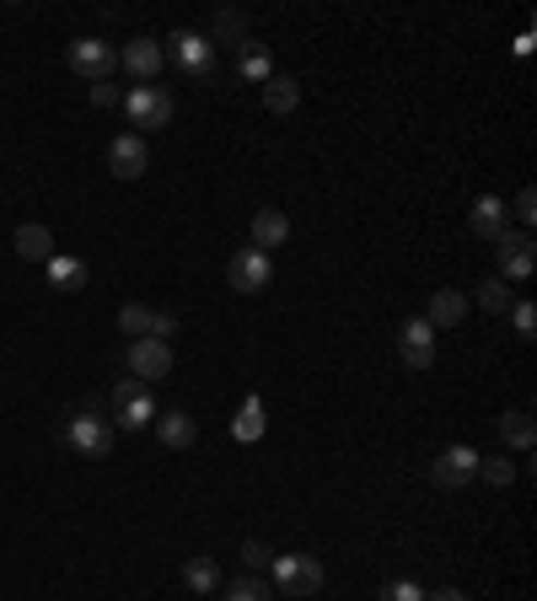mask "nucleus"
I'll return each mask as SVG.
<instances>
[{"label":"nucleus","mask_w":537,"mask_h":601,"mask_svg":"<svg viewBox=\"0 0 537 601\" xmlns=\"http://www.w3.org/2000/svg\"><path fill=\"white\" fill-rule=\"evenodd\" d=\"M65 60L75 75H86L92 86L97 81H114V70H119V49L114 44H103V38H75L65 49Z\"/></svg>","instance_id":"nucleus-4"},{"label":"nucleus","mask_w":537,"mask_h":601,"mask_svg":"<svg viewBox=\"0 0 537 601\" xmlns=\"http://www.w3.org/2000/svg\"><path fill=\"white\" fill-rule=\"evenodd\" d=\"M124 113H130L134 134L167 130V124H172V97H167L162 86H134L130 97H124Z\"/></svg>","instance_id":"nucleus-6"},{"label":"nucleus","mask_w":537,"mask_h":601,"mask_svg":"<svg viewBox=\"0 0 537 601\" xmlns=\"http://www.w3.org/2000/svg\"><path fill=\"white\" fill-rule=\"evenodd\" d=\"M130 376L134 382H162L172 371V344L167 338H130Z\"/></svg>","instance_id":"nucleus-8"},{"label":"nucleus","mask_w":537,"mask_h":601,"mask_svg":"<svg viewBox=\"0 0 537 601\" xmlns=\"http://www.w3.org/2000/svg\"><path fill=\"white\" fill-rule=\"evenodd\" d=\"M398 360L408 371H425V365L435 360V328H430L425 317H408L398 328Z\"/></svg>","instance_id":"nucleus-11"},{"label":"nucleus","mask_w":537,"mask_h":601,"mask_svg":"<svg viewBox=\"0 0 537 601\" xmlns=\"http://www.w3.org/2000/svg\"><path fill=\"white\" fill-rule=\"evenodd\" d=\"M44 268H49V285H55V290H81V285H86V264H81V259H60V253H55Z\"/></svg>","instance_id":"nucleus-24"},{"label":"nucleus","mask_w":537,"mask_h":601,"mask_svg":"<svg viewBox=\"0 0 537 601\" xmlns=\"http://www.w3.org/2000/svg\"><path fill=\"white\" fill-rule=\"evenodd\" d=\"M516 215H522L527 226L537 220V194H533V189H522V194H516Z\"/></svg>","instance_id":"nucleus-34"},{"label":"nucleus","mask_w":537,"mask_h":601,"mask_svg":"<svg viewBox=\"0 0 537 601\" xmlns=\"http://www.w3.org/2000/svg\"><path fill=\"white\" fill-rule=\"evenodd\" d=\"M290 237V215H279V209H259L253 215V248L268 253V248H279Z\"/></svg>","instance_id":"nucleus-18"},{"label":"nucleus","mask_w":537,"mask_h":601,"mask_svg":"<svg viewBox=\"0 0 537 601\" xmlns=\"http://www.w3.org/2000/svg\"><path fill=\"white\" fill-rule=\"evenodd\" d=\"M268 597H274V591H268L259 575H242V580L226 586V601H268Z\"/></svg>","instance_id":"nucleus-28"},{"label":"nucleus","mask_w":537,"mask_h":601,"mask_svg":"<svg viewBox=\"0 0 537 601\" xmlns=\"http://www.w3.org/2000/svg\"><path fill=\"white\" fill-rule=\"evenodd\" d=\"M108 167H114V178L134 183V178L151 167V145H145V134H114V145H108Z\"/></svg>","instance_id":"nucleus-12"},{"label":"nucleus","mask_w":537,"mask_h":601,"mask_svg":"<svg viewBox=\"0 0 537 601\" xmlns=\"http://www.w3.org/2000/svg\"><path fill=\"white\" fill-rule=\"evenodd\" d=\"M114 435H119V430H114L97 408L75 413V419H70V430H65L70 452H81V457H108V452H114Z\"/></svg>","instance_id":"nucleus-5"},{"label":"nucleus","mask_w":537,"mask_h":601,"mask_svg":"<svg viewBox=\"0 0 537 601\" xmlns=\"http://www.w3.org/2000/svg\"><path fill=\"white\" fill-rule=\"evenodd\" d=\"M151 430H156V441H162L167 452H189V446L200 441V424H194L183 408H172V413H156V424H151Z\"/></svg>","instance_id":"nucleus-14"},{"label":"nucleus","mask_w":537,"mask_h":601,"mask_svg":"<svg viewBox=\"0 0 537 601\" xmlns=\"http://www.w3.org/2000/svg\"><path fill=\"white\" fill-rule=\"evenodd\" d=\"M92 103H97V108H114V103H119V86H114V81H97V86H92Z\"/></svg>","instance_id":"nucleus-33"},{"label":"nucleus","mask_w":537,"mask_h":601,"mask_svg":"<svg viewBox=\"0 0 537 601\" xmlns=\"http://www.w3.org/2000/svg\"><path fill=\"white\" fill-rule=\"evenodd\" d=\"M268 279H274V259H268V253H259V248L231 253V264H226V285H231L237 296H259Z\"/></svg>","instance_id":"nucleus-7"},{"label":"nucleus","mask_w":537,"mask_h":601,"mask_svg":"<svg viewBox=\"0 0 537 601\" xmlns=\"http://www.w3.org/2000/svg\"><path fill=\"white\" fill-rule=\"evenodd\" d=\"M119 328H124L130 338H156V312L134 301V306H124V312H119Z\"/></svg>","instance_id":"nucleus-26"},{"label":"nucleus","mask_w":537,"mask_h":601,"mask_svg":"<svg viewBox=\"0 0 537 601\" xmlns=\"http://www.w3.org/2000/svg\"><path fill=\"white\" fill-rule=\"evenodd\" d=\"M468 231L484 237V242H500L505 237V204L494 200V194H478L468 209Z\"/></svg>","instance_id":"nucleus-15"},{"label":"nucleus","mask_w":537,"mask_h":601,"mask_svg":"<svg viewBox=\"0 0 537 601\" xmlns=\"http://www.w3.org/2000/svg\"><path fill=\"white\" fill-rule=\"evenodd\" d=\"M478 478L494 483V489H505L516 478V468H511V457H478Z\"/></svg>","instance_id":"nucleus-29"},{"label":"nucleus","mask_w":537,"mask_h":601,"mask_svg":"<svg viewBox=\"0 0 537 601\" xmlns=\"http://www.w3.org/2000/svg\"><path fill=\"white\" fill-rule=\"evenodd\" d=\"M463 317H468V296H463V290H435L430 306H425V323H430L435 334H441V328H457Z\"/></svg>","instance_id":"nucleus-16"},{"label":"nucleus","mask_w":537,"mask_h":601,"mask_svg":"<svg viewBox=\"0 0 537 601\" xmlns=\"http://www.w3.org/2000/svg\"><path fill=\"white\" fill-rule=\"evenodd\" d=\"M511 323H516V334L533 344V338H537V306H533V301H511Z\"/></svg>","instance_id":"nucleus-30"},{"label":"nucleus","mask_w":537,"mask_h":601,"mask_svg":"<svg viewBox=\"0 0 537 601\" xmlns=\"http://www.w3.org/2000/svg\"><path fill=\"white\" fill-rule=\"evenodd\" d=\"M151 424H156V398L145 393V382L124 376V382L114 387V430H119V435H134V430H151Z\"/></svg>","instance_id":"nucleus-2"},{"label":"nucleus","mask_w":537,"mask_h":601,"mask_svg":"<svg viewBox=\"0 0 537 601\" xmlns=\"http://www.w3.org/2000/svg\"><path fill=\"white\" fill-rule=\"evenodd\" d=\"M16 259L49 264V259H55V237H49L44 226H16Z\"/></svg>","instance_id":"nucleus-19"},{"label":"nucleus","mask_w":537,"mask_h":601,"mask_svg":"<svg viewBox=\"0 0 537 601\" xmlns=\"http://www.w3.org/2000/svg\"><path fill=\"white\" fill-rule=\"evenodd\" d=\"M500 435L511 441V446H533L537 441V430H533V413H522V408H511V413H500Z\"/></svg>","instance_id":"nucleus-25"},{"label":"nucleus","mask_w":537,"mask_h":601,"mask_svg":"<svg viewBox=\"0 0 537 601\" xmlns=\"http://www.w3.org/2000/svg\"><path fill=\"white\" fill-rule=\"evenodd\" d=\"M274 586L285 591V597H318L323 591V558H312V553H274Z\"/></svg>","instance_id":"nucleus-1"},{"label":"nucleus","mask_w":537,"mask_h":601,"mask_svg":"<svg viewBox=\"0 0 537 601\" xmlns=\"http://www.w3.org/2000/svg\"><path fill=\"white\" fill-rule=\"evenodd\" d=\"M494 259H500V274L494 279H527L533 274V259H537V248H533V237L527 231H505L500 242H494Z\"/></svg>","instance_id":"nucleus-10"},{"label":"nucleus","mask_w":537,"mask_h":601,"mask_svg":"<svg viewBox=\"0 0 537 601\" xmlns=\"http://www.w3.org/2000/svg\"><path fill=\"white\" fill-rule=\"evenodd\" d=\"M231 441H242V446H253V441H264V398H242V408L231 413Z\"/></svg>","instance_id":"nucleus-17"},{"label":"nucleus","mask_w":537,"mask_h":601,"mask_svg":"<svg viewBox=\"0 0 537 601\" xmlns=\"http://www.w3.org/2000/svg\"><path fill=\"white\" fill-rule=\"evenodd\" d=\"M242 564H248V569H268V564H274V553H268L264 542H242Z\"/></svg>","instance_id":"nucleus-32"},{"label":"nucleus","mask_w":537,"mask_h":601,"mask_svg":"<svg viewBox=\"0 0 537 601\" xmlns=\"http://www.w3.org/2000/svg\"><path fill=\"white\" fill-rule=\"evenodd\" d=\"M215 38H226V44L242 49V44H248V22H242L237 11H220V16H215ZM215 38H210V44H215Z\"/></svg>","instance_id":"nucleus-27"},{"label":"nucleus","mask_w":537,"mask_h":601,"mask_svg":"<svg viewBox=\"0 0 537 601\" xmlns=\"http://www.w3.org/2000/svg\"><path fill=\"white\" fill-rule=\"evenodd\" d=\"M377 601H425V591H419L414 580H387V586H382V597H377Z\"/></svg>","instance_id":"nucleus-31"},{"label":"nucleus","mask_w":537,"mask_h":601,"mask_svg":"<svg viewBox=\"0 0 537 601\" xmlns=\"http://www.w3.org/2000/svg\"><path fill=\"white\" fill-rule=\"evenodd\" d=\"M183 586H189V591H200V597H210V591H215V586H220V569H215V558H189V564H183Z\"/></svg>","instance_id":"nucleus-23"},{"label":"nucleus","mask_w":537,"mask_h":601,"mask_svg":"<svg viewBox=\"0 0 537 601\" xmlns=\"http://www.w3.org/2000/svg\"><path fill=\"white\" fill-rule=\"evenodd\" d=\"M162 60H167V55H162V44H156V38H130V44L119 49V65L130 70L140 86H156V75H162Z\"/></svg>","instance_id":"nucleus-13"},{"label":"nucleus","mask_w":537,"mask_h":601,"mask_svg":"<svg viewBox=\"0 0 537 601\" xmlns=\"http://www.w3.org/2000/svg\"><path fill=\"white\" fill-rule=\"evenodd\" d=\"M162 55H167L172 65L183 70V75H210V65H215V44H210L204 33H189V27H178V33H167V44H162Z\"/></svg>","instance_id":"nucleus-3"},{"label":"nucleus","mask_w":537,"mask_h":601,"mask_svg":"<svg viewBox=\"0 0 537 601\" xmlns=\"http://www.w3.org/2000/svg\"><path fill=\"white\" fill-rule=\"evenodd\" d=\"M478 478V452L473 446H446L435 462H430V483L435 489H463Z\"/></svg>","instance_id":"nucleus-9"},{"label":"nucleus","mask_w":537,"mask_h":601,"mask_svg":"<svg viewBox=\"0 0 537 601\" xmlns=\"http://www.w3.org/2000/svg\"><path fill=\"white\" fill-rule=\"evenodd\" d=\"M178 334V317L172 312H156V338H172Z\"/></svg>","instance_id":"nucleus-35"},{"label":"nucleus","mask_w":537,"mask_h":601,"mask_svg":"<svg viewBox=\"0 0 537 601\" xmlns=\"http://www.w3.org/2000/svg\"><path fill=\"white\" fill-rule=\"evenodd\" d=\"M425 601H468L463 591H435V597H425Z\"/></svg>","instance_id":"nucleus-36"},{"label":"nucleus","mask_w":537,"mask_h":601,"mask_svg":"<svg viewBox=\"0 0 537 601\" xmlns=\"http://www.w3.org/2000/svg\"><path fill=\"white\" fill-rule=\"evenodd\" d=\"M473 301H478V306H484L489 317H505L516 296H511V285H505V279H494V274H489V279H484V285L473 290Z\"/></svg>","instance_id":"nucleus-20"},{"label":"nucleus","mask_w":537,"mask_h":601,"mask_svg":"<svg viewBox=\"0 0 537 601\" xmlns=\"http://www.w3.org/2000/svg\"><path fill=\"white\" fill-rule=\"evenodd\" d=\"M301 103V86L290 81V75H268L264 81V108L268 113H290Z\"/></svg>","instance_id":"nucleus-21"},{"label":"nucleus","mask_w":537,"mask_h":601,"mask_svg":"<svg viewBox=\"0 0 537 601\" xmlns=\"http://www.w3.org/2000/svg\"><path fill=\"white\" fill-rule=\"evenodd\" d=\"M237 70H242V81H268V75H274V60H268L264 44L248 38V44L237 49Z\"/></svg>","instance_id":"nucleus-22"}]
</instances>
